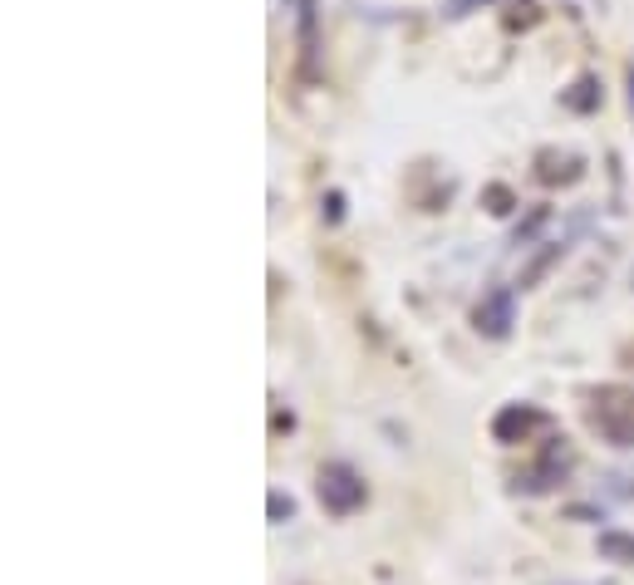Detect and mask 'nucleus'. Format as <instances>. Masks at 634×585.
<instances>
[{"label":"nucleus","instance_id":"1","mask_svg":"<svg viewBox=\"0 0 634 585\" xmlns=\"http://www.w3.org/2000/svg\"><path fill=\"white\" fill-rule=\"evenodd\" d=\"M590 428L610 448H634V399L620 394V389H600L590 399Z\"/></svg>","mask_w":634,"mask_h":585},{"label":"nucleus","instance_id":"2","mask_svg":"<svg viewBox=\"0 0 634 585\" xmlns=\"http://www.w3.org/2000/svg\"><path fill=\"white\" fill-rule=\"evenodd\" d=\"M315 492H320V507H325V512H335V517L359 512V507H364V497H369L364 477L349 468V463H325L320 477H315Z\"/></svg>","mask_w":634,"mask_h":585},{"label":"nucleus","instance_id":"3","mask_svg":"<svg viewBox=\"0 0 634 585\" xmlns=\"http://www.w3.org/2000/svg\"><path fill=\"white\" fill-rule=\"evenodd\" d=\"M512 325H517V291L512 286H492V291L472 305V330L482 340H507Z\"/></svg>","mask_w":634,"mask_h":585},{"label":"nucleus","instance_id":"4","mask_svg":"<svg viewBox=\"0 0 634 585\" xmlns=\"http://www.w3.org/2000/svg\"><path fill=\"white\" fill-rule=\"evenodd\" d=\"M566 468H571V453H566V438H556V443L536 458V468H526L517 477V492H526V497H536V492H556V487L566 482Z\"/></svg>","mask_w":634,"mask_h":585},{"label":"nucleus","instance_id":"5","mask_svg":"<svg viewBox=\"0 0 634 585\" xmlns=\"http://www.w3.org/2000/svg\"><path fill=\"white\" fill-rule=\"evenodd\" d=\"M551 418L536 409V404H507V409H497V418H492V438L502 443V448H517V443H526L536 428H546Z\"/></svg>","mask_w":634,"mask_h":585},{"label":"nucleus","instance_id":"6","mask_svg":"<svg viewBox=\"0 0 634 585\" xmlns=\"http://www.w3.org/2000/svg\"><path fill=\"white\" fill-rule=\"evenodd\" d=\"M580 168H585L580 158H561L556 148H541V153H536V177H541L546 187H556V182H576Z\"/></svg>","mask_w":634,"mask_h":585},{"label":"nucleus","instance_id":"7","mask_svg":"<svg viewBox=\"0 0 634 585\" xmlns=\"http://www.w3.org/2000/svg\"><path fill=\"white\" fill-rule=\"evenodd\" d=\"M561 104H566L571 114H595V109H600V79H595V74H576L571 89H561Z\"/></svg>","mask_w":634,"mask_h":585},{"label":"nucleus","instance_id":"8","mask_svg":"<svg viewBox=\"0 0 634 585\" xmlns=\"http://www.w3.org/2000/svg\"><path fill=\"white\" fill-rule=\"evenodd\" d=\"M315 55H320V35H315V0H300V74L315 79Z\"/></svg>","mask_w":634,"mask_h":585},{"label":"nucleus","instance_id":"9","mask_svg":"<svg viewBox=\"0 0 634 585\" xmlns=\"http://www.w3.org/2000/svg\"><path fill=\"white\" fill-rule=\"evenodd\" d=\"M561 256H566V246H561V241H546V246H541V251H536V256H531V261L521 266L517 286H521V291H531V286H541V276H546V271H551V266H556Z\"/></svg>","mask_w":634,"mask_h":585},{"label":"nucleus","instance_id":"10","mask_svg":"<svg viewBox=\"0 0 634 585\" xmlns=\"http://www.w3.org/2000/svg\"><path fill=\"white\" fill-rule=\"evenodd\" d=\"M600 556L634 566V531H600Z\"/></svg>","mask_w":634,"mask_h":585},{"label":"nucleus","instance_id":"11","mask_svg":"<svg viewBox=\"0 0 634 585\" xmlns=\"http://www.w3.org/2000/svg\"><path fill=\"white\" fill-rule=\"evenodd\" d=\"M482 207H487L492 217H512V212H517V192H512L507 182H487V187H482Z\"/></svg>","mask_w":634,"mask_h":585},{"label":"nucleus","instance_id":"12","mask_svg":"<svg viewBox=\"0 0 634 585\" xmlns=\"http://www.w3.org/2000/svg\"><path fill=\"white\" fill-rule=\"evenodd\" d=\"M266 512H271V522L281 527V522H290V517H295V497H286V492H271V497H266Z\"/></svg>","mask_w":634,"mask_h":585},{"label":"nucleus","instance_id":"13","mask_svg":"<svg viewBox=\"0 0 634 585\" xmlns=\"http://www.w3.org/2000/svg\"><path fill=\"white\" fill-rule=\"evenodd\" d=\"M325 222H330V227L345 222V192H325Z\"/></svg>","mask_w":634,"mask_h":585},{"label":"nucleus","instance_id":"14","mask_svg":"<svg viewBox=\"0 0 634 585\" xmlns=\"http://www.w3.org/2000/svg\"><path fill=\"white\" fill-rule=\"evenodd\" d=\"M477 5H492V0H448V5H443V15H448V20H462V15H472Z\"/></svg>","mask_w":634,"mask_h":585},{"label":"nucleus","instance_id":"15","mask_svg":"<svg viewBox=\"0 0 634 585\" xmlns=\"http://www.w3.org/2000/svg\"><path fill=\"white\" fill-rule=\"evenodd\" d=\"M290 423H295V418H290V413H281V409L271 413V428H276V433H281V428H286V433H290Z\"/></svg>","mask_w":634,"mask_h":585}]
</instances>
